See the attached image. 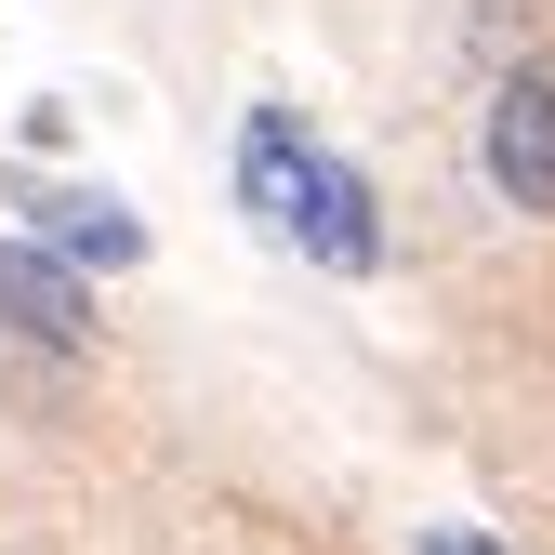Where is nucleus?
Segmentation results:
<instances>
[{
    "label": "nucleus",
    "instance_id": "nucleus-3",
    "mask_svg": "<svg viewBox=\"0 0 555 555\" xmlns=\"http://www.w3.org/2000/svg\"><path fill=\"white\" fill-rule=\"evenodd\" d=\"M0 331L40 358H93V278L53 238H0Z\"/></svg>",
    "mask_w": 555,
    "mask_h": 555
},
{
    "label": "nucleus",
    "instance_id": "nucleus-6",
    "mask_svg": "<svg viewBox=\"0 0 555 555\" xmlns=\"http://www.w3.org/2000/svg\"><path fill=\"white\" fill-rule=\"evenodd\" d=\"M542 27H555V0H476V14H463V53L503 80V66H542Z\"/></svg>",
    "mask_w": 555,
    "mask_h": 555
},
{
    "label": "nucleus",
    "instance_id": "nucleus-5",
    "mask_svg": "<svg viewBox=\"0 0 555 555\" xmlns=\"http://www.w3.org/2000/svg\"><path fill=\"white\" fill-rule=\"evenodd\" d=\"M305 159H318L305 106H251V119H238V212H251L264 238L292 225V185H305Z\"/></svg>",
    "mask_w": 555,
    "mask_h": 555
},
{
    "label": "nucleus",
    "instance_id": "nucleus-7",
    "mask_svg": "<svg viewBox=\"0 0 555 555\" xmlns=\"http://www.w3.org/2000/svg\"><path fill=\"white\" fill-rule=\"evenodd\" d=\"M424 555H503L490 529H424Z\"/></svg>",
    "mask_w": 555,
    "mask_h": 555
},
{
    "label": "nucleus",
    "instance_id": "nucleus-4",
    "mask_svg": "<svg viewBox=\"0 0 555 555\" xmlns=\"http://www.w3.org/2000/svg\"><path fill=\"white\" fill-rule=\"evenodd\" d=\"M27 238H53L80 278H119V264H146V225H132L106 185H27Z\"/></svg>",
    "mask_w": 555,
    "mask_h": 555
},
{
    "label": "nucleus",
    "instance_id": "nucleus-1",
    "mask_svg": "<svg viewBox=\"0 0 555 555\" xmlns=\"http://www.w3.org/2000/svg\"><path fill=\"white\" fill-rule=\"evenodd\" d=\"M476 172H490L503 212L555 225V66H503L490 106H476Z\"/></svg>",
    "mask_w": 555,
    "mask_h": 555
},
{
    "label": "nucleus",
    "instance_id": "nucleus-2",
    "mask_svg": "<svg viewBox=\"0 0 555 555\" xmlns=\"http://www.w3.org/2000/svg\"><path fill=\"white\" fill-rule=\"evenodd\" d=\"M278 251H305V264H331V278H384V198H371V172L344 159V146H318V159H305Z\"/></svg>",
    "mask_w": 555,
    "mask_h": 555
}]
</instances>
